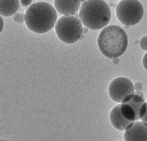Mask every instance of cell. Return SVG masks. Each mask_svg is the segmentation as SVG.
<instances>
[{"label": "cell", "mask_w": 147, "mask_h": 141, "mask_svg": "<svg viewBox=\"0 0 147 141\" xmlns=\"http://www.w3.org/2000/svg\"><path fill=\"white\" fill-rule=\"evenodd\" d=\"M55 8L46 2H37L30 5L26 11L25 22L30 30L37 34L50 31L57 23Z\"/></svg>", "instance_id": "1"}, {"label": "cell", "mask_w": 147, "mask_h": 141, "mask_svg": "<svg viewBox=\"0 0 147 141\" xmlns=\"http://www.w3.org/2000/svg\"><path fill=\"white\" fill-rule=\"evenodd\" d=\"M97 43L102 54L109 59L118 58L127 48L128 38L125 31L116 25L107 26L99 33Z\"/></svg>", "instance_id": "2"}, {"label": "cell", "mask_w": 147, "mask_h": 141, "mask_svg": "<svg viewBox=\"0 0 147 141\" xmlns=\"http://www.w3.org/2000/svg\"><path fill=\"white\" fill-rule=\"evenodd\" d=\"M79 18L88 29L98 30L106 27L110 21L111 12L104 0H86L79 10Z\"/></svg>", "instance_id": "3"}, {"label": "cell", "mask_w": 147, "mask_h": 141, "mask_svg": "<svg viewBox=\"0 0 147 141\" xmlns=\"http://www.w3.org/2000/svg\"><path fill=\"white\" fill-rule=\"evenodd\" d=\"M82 23L73 15H63L57 20L55 33L62 42L72 44L77 42L82 35Z\"/></svg>", "instance_id": "4"}, {"label": "cell", "mask_w": 147, "mask_h": 141, "mask_svg": "<svg viewBox=\"0 0 147 141\" xmlns=\"http://www.w3.org/2000/svg\"><path fill=\"white\" fill-rule=\"evenodd\" d=\"M116 15L124 25H134L143 18L144 8L138 0H121L116 5Z\"/></svg>", "instance_id": "5"}, {"label": "cell", "mask_w": 147, "mask_h": 141, "mask_svg": "<svg viewBox=\"0 0 147 141\" xmlns=\"http://www.w3.org/2000/svg\"><path fill=\"white\" fill-rule=\"evenodd\" d=\"M110 98L116 102L125 103L129 102L135 94L132 82L127 78L120 77L113 79L109 86Z\"/></svg>", "instance_id": "6"}, {"label": "cell", "mask_w": 147, "mask_h": 141, "mask_svg": "<svg viewBox=\"0 0 147 141\" xmlns=\"http://www.w3.org/2000/svg\"><path fill=\"white\" fill-rule=\"evenodd\" d=\"M124 140L126 141H147V125L142 121H136L130 128L125 130Z\"/></svg>", "instance_id": "7"}, {"label": "cell", "mask_w": 147, "mask_h": 141, "mask_svg": "<svg viewBox=\"0 0 147 141\" xmlns=\"http://www.w3.org/2000/svg\"><path fill=\"white\" fill-rule=\"evenodd\" d=\"M121 104L114 106L109 115L110 122L114 127L121 131L130 128L135 121H129L123 115L120 109Z\"/></svg>", "instance_id": "8"}, {"label": "cell", "mask_w": 147, "mask_h": 141, "mask_svg": "<svg viewBox=\"0 0 147 141\" xmlns=\"http://www.w3.org/2000/svg\"><path fill=\"white\" fill-rule=\"evenodd\" d=\"M80 0H54V7L59 14L63 15H74L80 9Z\"/></svg>", "instance_id": "9"}, {"label": "cell", "mask_w": 147, "mask_h": 141, "mask_svg": "<svg viewBox=\"0 0 147 141\" xmlns=\"http://www.w3.org/2000/svg\"><path fill=\"white\" fill-rule=\"evenodd\" d=\"M126 103L129 105L136 113V121L141 119L145 115L147 111V106L144 98L134 94L131 100Z\"/></svg>", "instance_id": "10"}, {"label": "cell", "mask_w": 147, "mask_h": 141, "mask_svg": "<svg viewBox=\"0 0 147 141\" xmlns=\"http://www.w3.org/2000/svg\"><path fill=\"white\" fill-rule=\"evenodd\" d=\"M19 7V0H0V14L9 17L16 13Z\"/></svg>", "instance_id": "11"}, {"label": "cell", "mask_w": 147, "mask_h": 141, "mask_svg": "<svg viewBox=\"0 0 147 141\" xmlns=\"http://www.w3.org/2000/svg\"><path fill=\"white\" fill-rule=\"evenodd\" d=\"M121 111L125 118L129 121H136V116L134 110L131 106L127 103H121L120 107Z\"/></svg>", "instance_id": "12"}, {"label": "cell", "mask_w": 147, "mask_h": 141, "mask_svg": "<svg viewBox=\"0 0 147 141\" xmlns=\"http://www.w3.org/2000/svg\"><path fill=\"white\" fill-rule=\"evenodd\" d=\"M25 15L24 13H16L13 15L12 19L14 21L18 23H23L25 21Z\"/></svg>", "instance_id": "13"}, {"label": "cell", "mask_w": 147, "mask_h": 141, "mask_svg": "<svg viewBox=\"0 0 147 141\" xmlns=\"http://www.w3.org/2000/svg\"><path fill=\"white\" fill-rule=\"evenodd\" d=\"M139 45L142 50L147 51V35L141 38L139 40Z\"/></svg>", "instance_id": "14"}, {"label": "cell", "mask_w": 147, "mask_h": 141, "mask_svg": "<svg viewBox=\"0 0 147 141\" xmlns=\"http://www.w3.org/2000/svg\"><path fill=\"white\" fill-rule=\"evenodd\" d=\"M20 1L22 7H25L30 5L32 3V0H20Z\"/></svg>", "instance_id": "15"}, {"label": "cell", "mask_w": 147, "mask_h": 141, "mask_svg": "<svg viewBox=\"0 0 147 141\" xmlns=\"http://www.w3.org/2000/svg\"><path fill=\"white\" fill-rule=\"evenodd\" d=\"M134 87L136 91H141L143 89V85L140 82H137L134 84Z\"/></svg>", "instance_id": "16"}, {"label": "cell", "mask_w": 147, "mask_h": 141, "mask_svg": "<svg viewBox=\"0 0 147 141\" xmlns=\"http://www.w3.org/2000/svg\"><path fill=\"white\" fill-rule=\"evenodd\" d=\"M142 63L144 68L147 70V52L144 54L142 60Z\"/></svg>", "instance_id": "17"}, {"label": "cell", "mask_w": 147, "mask_h": 141, "mask_svg": "<svg viewBox=\"0 0 147 141\" xmlns=\"http://www.w3.org/2000/svg\"><path fill=\"white\" fill-rule=\"evenodd\" d=\"M146 104H147V101L146 102ZM141 121H142L143 123H144L146 125H147V109L145 115L144 117L141 119Z\"/></svg>", "instance_id": "18"}, {"label": "cell", "mask_w": 147, "mask_h": 141, "mask_svg": "<svg viewBox=\"0 0 147 141\" xmlns=\"http://www.w3.org/2000/svg\"><path fill=\"white\" fill-rule=\"evenodd\" d=\"M135 94L138 95V96H141L143 98H144V94L141 91H135Z\"/></svg>", "instance_id": "19"}, {"label": "cell", "mask_w": 147, "mask_h": 141, "mask_svg": "<svg viewBox=\"0 0 147 141\" xmlns=\"http://www.w3.org/2000/svg\"><path fill=\"white\" fill-rule=\"evenodd\" d=\"M112 59V62H113V64H118L119 63V59L118 58H113V59Z\"/></svg>", "instance_id": "20"}, {"label": "cell", "mask_w": 147, "mask_h": 141, "mask_svg": "<svg viewBox=\"0 0 147 141\" xmlns=\"http://www.w3.org/2000/svg\"><path fill=\"white\" fill-rule=\"evenodd\" d=\"M0 18H1V32L3 30V19L2 18V16H1Z\"/></svg>", "instance_id": "21"}, {"label": "cell", "mask_w": 147, "mask_h": 141, "mask_svg": "<svg viewBox=\"0 0 147 141\" xmlns=\"http://www.w3.org/2000/svg\"><path fill=\"white\" fill-rule=\"evenodd\" d=\"M88 32V28L86 27H85L84 28H83V31H82V34H86Z\"/></svg>", "instance_id": "22"}, {"label": "cell", "mask_w": 147, "mask_h": 141, "mask_svg": "<svg viewBox=\"0 0 147 141\" xmlns=\"http://www.w3.org/2000/svg\"><path fill=\"white\" fill-rule=\"evenodd\" d=\"M117 4H115V3H114L112 2H109V3H108V5H109V7H113L114 6H115Z\"/></svg>", "instance_id": "23"}, {"label": "cell", "mask_w": 147, "mask_h": 141, "mask_svg": "<svg viewBox=\"0 0 147 141\" xmlns=\"http://www.w3.org/2000/svg\"><path fill=\"white\" fill-rule=\"evenodd\" d=\"M80 1L81 3H84L85 1V0H80Z\"/></svg>", "instance_id": "24"}]
</instances>
